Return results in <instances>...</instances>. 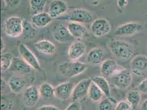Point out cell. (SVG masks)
<instances>
[{"instance_id": "1", "label": "cell", "mask_w": 147, "mask_h": 110, "mask_svg": "<svg viewBox=\"0 0 147 110\" xmlns=\"http://www.w3.org/2000/svg\"><path fill=\"white\" fill-rule=\"evenodd\" d=\"M108 47L113 55L121 59L129 60L134 55L133 46L125 41L113 40L109 43Z\"/></svg>"}, {"instance_id": "2", "label": "cell", "mask_w": 147, "mask_h": 110, "mask_svg": "<svg viewBox=\"0 0 147 110\" xmlns=\"http://www.w3.org/2000/svg\"><path fill=\"white\" fill-rule=\"evenodd\" d=\"M87 67V65L84 63L71 61L61 63L58 66V71L65 77L73 78L83 73Z\"/></svg>"}, {"instance_id": "3", "label": "cell", "mask_w": 147, "mask_h": 110, "mask_svg": "<svg viewBox=\"0 0 147 110\" xmlns=\"http://www.w3.org/2000/svg\"><path fill=\"white\" fill-rule=\"evenodd\" d=\"M56 19L68 20L78 23H90L93 22V18L91 13L88 11L79 8L73 10Z\"/></svg>"}, {"instance_id": "4", "label": "cell", "mask_w": 147, "mask_h": 110, "mask_svg": "<svg viewBox=\"0 0 147 110\" xmlns=\"http://www.w3.org/2000/svg\"><path fill=\"white\" fill-rule=\"evenodd\" d=\"M3 30L8 37H19L23 32V20L18 17H9L5 21Z\"/></svg>"}, {"instance_id": "5", "label": "cell", "mask_w": 147, "mask_h": 110, "mask_svg": "<svg viewBox=\"0 0 147 110\" xmlns=\"http://www.w3.org/2000/svg\"><path fill=\"white\" fill-rule=\"evenodd\" d=\"M132 80V74L127 69H122L118 71L111 77V80L114 85L118 89H123L130 86Z\"/></svg>"}, {"instance_id": "6", "label": "cell", "mask_w": 147, "mask_h": 110, "mask_svg": "<svg viewBox=\"0 0 147 110\" xmlns=\"http://www.w3.org/2000/svg\"><path fill=\"white\" fill-rule=\"evenodd\" d=\"M18 50L22 59L29 65L31 67L38 71L41 70L40 64L36 57L25 45L23 43L20 44Z\"/></svg>"}, {"instance_id": "7", "label": "cell", "mask_w": 147, "mask_h": 110, "mask_svg": "<svg viewBox=\"0 0 147 110\" xmlns=\"http://www.w3.org/2000/svg\"><path fill=\"white\" fill-rule=\"evenodd\" d=\"M143 26L140 23L129 22L120 25L115 31V35L117 37L132 36L142 31Z\"/></svg>"}, {"instance_id": "8", "label": "cell", "mask_w": 147, "mask_h": 110, "mask_svg": "<svg viewBox=\"0 0 147 110\" xmlns=\"http://www.w3.org/2000/svg\"><path fill=\"white\" fill-rule=\"evenodd\" d=\"M91 29L95 37H100L110 32L111 25L106 19H97L92 22Z\"/></svg>"}, {"instance_id": "9", "label": "cell", "mask_w": 147, "mask_h": 110, "mask_svg": "<svg viewBox=\"0 0 147 110\" xmlns=\"http://www.w3.org/2000/svg\"><path fill=\"white\" fill-rule=\"evenodd\" d=\"M53 37L55 41L59 43H65L71 40L74 38L64 25L59 23L53 28Z\"/></svg>"}, {"instance_id": "10", "label": "cell", "mask_w": 147, "mask_h": 110, "mask_svg": "<svg viewBox=\"0 0 147 110\" xmlns=\"http://www.w3.org/2000/svg\"><path fill=\"white\" fill-rule=\"evenodd\" d=\"M92 82L91 79H86L81 80L74 88L71 95L73 101H78L79 99L84 97L87 94H88L90 86Z\"/></svg>"}, {"instance_id": "11", "label": "cell", "mask_w": 147, "mask_h": 110, "mask_svg": "<svg viewBox=\"0 0 147 110\" xmlns=\"http://www.w3.org/2000/svg\"><path fill=\"white\" fill-rule=\"evenodd\" d=\"M67 3L62 0H52L50 3L49 12L52 18L57 19L67 11Z\"/></svg>"}, {"instance_id": "12", "label": "cell", "mask_w": 147, "mask_h": 110, "mask_svg": "<svg viewBox=\"0 0 147 110\" xmlns=\"http://www.w3.org/2000/svg\"><path fill=\"white\" fill-rule=\"evenodd\" d=\"M86 46L84 43L76 41L72 43L67 51L69 58L73 61H76L85 54Z\"/></svg>"}, {"instance_id": "13", "label": "cell", "mask_w": 147, "mask_h": 110, "mask_svg": "<svg viewBox=\"0 0 147 110\" xmlns=\"http://www.w3.org/2000/svg\"><path fill=\"white\" fill-rule=\"evenodd\" d=\"M39 90L35 86H30L25 90L23 95L24 102L26 106L32 107L37 103L40 98Z\"/></svg>"}, {"instance_id": "14", "label": "cell", "mask_w": 147, "mask_h": 110, "mask_svg": "<svg viewBox=\"0 0 147 110\" xmlns=\"http://www.w3.org/2000/svg\"><path fill=\"white\" fill-rule=\"evenodd\" d=\"M74 89L73 84L70 82H64L55 88V95L61 100H66L71 96Z\"/></svg>"}, {"instance_id": "15", "label": "cell", "mask_w": 147, "mask_h": 110, "mask_svg": "<svg viewBox=\"0 0 147 110\" xmlns=\"http://www.w3.org/2000/svg\"><path fill=\"white\" fill-rule=\"evenodd\" d=\"M131 67L133 73L141 75L142 72L147 69V57L139 55L135 56L131 62Z\"/></svg>"}, {"instance_id": "16", "label": "cell", "mask_w": 147, "mask_h": 110, "mask_svg": "<svg viewBox=\"0 0 147 110\" xmlns=\"http://www.w3.org/2000/svg\"><path fill=\"white\" fill-rule=\"evenodd\" d=\"M118 71L119 70L117 63L113 59L106 60L103 62L101 65L100 71L103 77L105 78L111 77Z\"/></svg>"}, {"instance_id": "17", "label": "cell", "mask_w": 147, "mask_h": 110, "mask_svg": "<svg viewBox=\"0 0 147 110\" xmlns=\"http://www.w3.org/2000/svg\"><path fill=\"white\" fill-rule=\"evenodd\" d=\"M68 31L74 38L83 39L88 35L86 27L80 23L71 22L67 26Z\"/></svg>"}, {"instance_id": "18", "label": "cell", "mask_w": 147, "mask_h": 110, "mask_svg": "<svg viewBox=\"0 0 147 110\" xmlns=\"http://www.w3.org/2000/svg\"><path fill=\"white\" fill-rule=\"evenodd\" d=\"M104 50L98 48L92 49L86 57V61L91 65H98L103 61L104 58Z\"/></svg>"}, {"instance_id": "19", "label": "cell", "mask_w": 147, "mask_h": 110, "mask_svg": "<svg viewBox=\"0 0 147 110\" xmlns=\"http://www.w3.org/2000/svg\"><path fill=\"white\" fill-rule=\"evenodd\" d=\"M52 19L48 13L43 12L34 14L31 18V22L33 25L37 28H43L51 23Z\"/></svg>"}, {"instance_id": "20", "label": "cell", "mask_w": 147, "mask_h": 110, "mask_svg": "<svg viewBox=\"0 0 147 110\" xmlns=\"http://www.w3.org/2000/svg\"><path fill=\"white\" fill-rule=\"evenodd\" d=\"M8 84L12 92L14 93H19L24 89L26 81L20 77L12 76L8 80Z\"/></svg>"}, {"instance_id": "21", "label": "cell", "mask_w": 147, "mask_h": 110, "mask_svg": "<svg viewBox=\"0 0 147 110\" xmlns=\"http://www.w3.org/2000/svg\"><path fill=\"white\" fill-rule=\"evenodd\" d=\"M35 46L37 50L45 54L51 55L55 52V45L47 40L38 41L35 43Z\"/></svg>"}, {"instance_id": "22", "label": "cell", "mask_w": 147, "mask_h": 110, "mask_svg": "<svg viewBox=\"0 0 147 110\" xmlns=\"http://www.w3.org/2000/svg\"><path fill=\"white\" fill-rule=\"evenodd\" d=\"M92 81L99 88V89L103 92L104 95L107 98H110V88L109 84L107 80L103 77L97 76L92 79Z\"/></svg>"}, {"instance_id": "23", "label": "cell", "mask_w": 147, "mask_h": 110, "mask_svg": "<svg viewBox=\"0 0 147 110\" xmlns=\"http://www.w3.org/2000/svg\"><path fill=\"white\" fill-rule=\"evenodd\" d=\"M87 94L90 98L94 102H97L100 100L104 95L98 86L93 81L90 86Z\"/></svg>"}, {"instance_id": "24", "label": "cell", "mask_w": 147, "mask_h": 110, "mask_svg": "<svg viewBox=\"0 0 147 110\" xmlns=\"http://www.w3.org/2000/svg\"><path fill=\"white\" fill-rule=\"evenodd\" d=\"M39 92L41 98L49 99L55 95V88L49 83H43L39 87Z\"/></svg>"}, {"instance_id": "25", "label": "cell", "mask_w": 147, "mask_h": 110, "mask_svg": "<svg viewBox=\"0 0 147 110\" xmlns=\"http://www.w3.org/2000/svg\"><path fill=\"white\" fill-rule=\"evenodd\" d=\"M13 57L10 52L2 54L1 57V70L2 72L8 70L12 64Z\"/></svg>"}, {"instance_id": "26", "label": "cell", "mask_w": 147, "mask_h": 110, "mask_svg": "<svg viewBox=\"0 0 147 110\" xmlns=\"http://www.w3.org/2000/svg\"><path fill=\"white\" fill-rule=\"evenodd\" d=\"M47 0H30L31 10L33 14L43 12Z\"/></svg>"}, {"instance_id": "27", "label": "cell", "mask_w": 147, "mask_h": 110, "mask_svg": "<svg viewBox=\"0 0 147 110\" xmlns=\"http://www.w3.org/2000/svg\"><path fill=\"white\" fill-rule=\"evenodd\" d=\"M141 100V94L138 90H131L127 95V101L131 105L132 109H135L138 106Z\"/></svg>"}, {"instance_id": "28", "label": "cell", "mask_w": 147, "mask_h": 110, "mask_svg": "<svg viewBox=\"0 0 147 110\" xmlns=\"http://www.w3.org/2000/svg\"><path fill=\"white\" fill-rule=\"evenodd\" d=\"M14 67L20 73L25 75L29 73L31 71V67L23 60L17 59L14 62Z\"/></svg>"}, {"instance_id": "29", "label": "cell", "mask_w": 147, "mask_h": 110, "mask_svg": "<svg viewBox=\"0 0 147 110\" xmlns=\"http://www.w3.org/2000/svg\"><path fill=\"white\" fill-rule=\"evenodd\" d=\"M25 39H32L35 35V29L30 22L23 20V32Z\"/></svg>"}, {"instance_id": "30", "label": "cell", "mask_w": 147, "mask_h": 110, "mask_svg": "<svg viewBox=\"0 0 147 110\" xmlns=\"http://www.w3.org/2000/svg\"><path fill=\"white\" fill-rule=\"evenodd\" d=\"M113 104L111 99L107 98L100 101L98 105V110H112Z\"/></svg>"}, {"instance_id": "31", "label": "cell", "mask_w": 147, "mask_h": 110, "mask_svg": "<svg viewBox=\"0 0 147 110\" xmlns=\"http://www.w3.org/2000/svg\"><path fill=\"white\" fill-rule=\"evenodd\" d=\"M133 109L131 105L127 101H121L117 104L115 110H131Z\"/></svg>"}, {"instance_id": "32", "label": "cell", "mask_w": 147, "mask_h": 110, "mask_svg": "<svg viewBox=\"0 0 147 110\" xmlns=\"http://www.w3.org/2000/svg\"><path fill=\"white\" fill-rule=\"evenodd\" d=\"M138 90L142 93H147V78L142 80L139 84Z\"/></svg>"}, {"instance_id": "33", "label": "cell", "mask_w": 147, "mask_h": 110, "mask_svg": "<svg viewBox=\"0 0 147 110\" xmlns=\"http://www.w3.org/2000/svg\"><path fill=\"white\" fill-rule=\"evenodd\" d=\"M65 110H81V105L78 101H73L70 104Z\"/></svg>"}, {"instance_id": "34", "label": "cell", "mask_w": 147, "mask_h": 110, "mask_svg": "<svg viewBox=\"0 0 147 110\" xmlns=\"http://www.w3.org/2000/svg\"><path fill=\"white\" fill-rule=\"evenodd\" d=\"M7 6L14 7L18 5L20 0H3Z\"/></svg>"}, {"instance_id": "35", "label": "cell", "mask_w": 147, "mask_h": 110, "mask_svg": "<svg viewBox=\"0 0 147 110\" xmlns=\"http://www.w3.org/2000/svg\"><path fill=\"white\" fill-rule=\"evenodd\" d=\"M37 110H61L58 107L52 105H45L40 107Z\"/></svg>"}, {"instance_id": "36", "label": "cell", "mask_w": 147, "mask_h": 110, "mask_svg": "<svg viewBox=\"0 0 147 110\" xmlns=\"http://www.w3.org/2000/svg\"><path fill=\"white\" fill-rule=\"evenodd\" d=\"M117 6L120 8H123L127 4V0H117Z\"/></svg>"}, {"instance_id": "37", "label": "cell", "mask_w": 147, "mask_h": 110, "mask_svg": "<svg viewBox=\"0 0 147 110\" xmlns=\"http://www.w3.org/2000/svg\"><path fill=\"white\" fill-rule=\"evenodd\" d=\"M7 88V84L3 78H1V90L2 92H4Z\"/></svg>"}, {"instance_id": "38", "label": "cell", "mask_w": 147, "mask_h": 110, "mask_svg": "<svg viewBox=\"0 0 147 110\" xmlns=\"http://www.w3.org/2000/svg\"><path fill=\"white\" fill-rule=\"evenodd\" d=\"M142 110H147V99L144 100L141 105Z\"/></svg>"}, {"instance_id": "39", "label": "cell", "mask_w": 147, "mask_h": 110, "mask_svg": "<svg viewBox=\"0 0 147 110\" xmlns=\"http://www.w3.org/2000/svg\"><path fill=\"white\" fill-rule=\"evenodd\" d=\"M1 51L2 52L5 48V41L3 39L2 37H1Z\"/></svg>"}, {"instance_id": "40", "label": "cell", "mask_w": 147, "mask_h": 110, "mask_svg": "<svg viewBox=\"0 0 147 110\" xmlns=\"http://www.w3.org/2000/svg\"><path fill=\"white\" fill-rule=\"evenodd\" d=\"M89 1L91 2V3L93 5H98L99 3H100V2H102L103 0H89Z\"/></svg>"}, {"instance_id": "41", "label": "cell", "mask_w": 147, "mask_h": 110, "mask_svg": "<svg viewBox=\"0 0 147 110\" xmlns=\"http://www.w3.org/2000/svg\"><path fill=\"white\" fill-rule=\"evenodd\" d=\"M133 110V109H132V110Z\"/></svg>"}]
</instances>
